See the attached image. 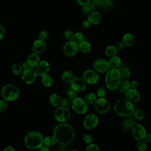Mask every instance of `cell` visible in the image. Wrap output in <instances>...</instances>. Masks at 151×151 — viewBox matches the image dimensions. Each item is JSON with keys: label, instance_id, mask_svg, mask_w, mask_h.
I'll use <instances>...</instances> for the list:
<instances>
[{"label": "cell", "instance_id": "cell-31", "mask_svg": "<svg viewBox=\"0 0 151 151\" xmlns=\"http://www.w3.org/2000/svg\"><path fill=\"white\" fill-rule=\"evenodd\" d=\"M11 70L13 74L16 76H19L22 74L23 71V68L22 65H20L18 63H14L11 67Z\"/></svg>", "mask_w": 151, "mask_h": 151}, {"label": "cell", "instance_id": "cell-3", "mask_svg": "<svg viewBox=\"0 0 151 151\" xmlns=\"http://www.w3.org/2000/svg\"><path fill=\"white\" fill-rule=\"evenodd\" d=\"M44 137L38 131H31L25 136L24 142L25 146L29 149H38L43 145Z\"/></svg>", "mask_w": 151, "mask_h": 151}, {"label": "cell", "instance_id": "cell-40", "mask_svg": "<svg viewBox=\"0 0 151 151\" xmlns=\"http://www.w3.org/2000/svg\"><path fill=\"white\" fill-rule=\"evenodd\" d=\"M67 96H68V98L71 100V101L74 99H75L76 97H77V92L75 91L74 90H73L71 88H69L68 90L67 91Z\"/></svg>", "mask_w": 151, "mask_h": 151}, {"label": "cell", "instance_id": "cell-2", "mask_svg": "<svg viewBox=\"0 0 151 151\" xmlns=\"http://www.w3.org/2000/svg\"><path fill=\"white\" fill-rule=\"evenodd\" d=\"M114 111L120 116L127 117L133 114L134 109L133 103L127 99H118L113 105Z\"/></svg>", "mask_w": 151, "mask_h": 151}, {"label": "cell", "instance_id": "cell-47", "mask_svg": "<svg viewBox=\"0 0 151 151\" xmlns=\"http://www.w3.org/2000/svg\"><path fill=\"white\" fill-rule=\"evenodd\" d=\"M124 46L125 45L123 43L122 41V42H118L116 44V45H115V47H116V48L117 51H122V50H123L124 49Z\"/></svg>", "mask_w": 151, "mask_h": 151}, {"label": "cell", "instance_id": "cell-11", "mask_svg": "<svg viewBox=\"0 0 151 151\" xmlns=\"http://www.w3.org/2000/svg\"><path fill=\"white\" fill-rule=\"evenodd\" d=\"M71 88L76 92L81 93L84 91L86 88V82L82 77H74L70 83Z\"/></svg>", "mask_w": 151, "mask_h": 151}, {"label": "cell", "instance_id": "cell-38", "mask_svg": "<svg viewBox=\"0 0 151 151\" xmlns=\"http://www.w3.org/2000/svg\"><path fill=\"white\" fill-rule=\"evenodd\" d=\"M120 75L121 77L124 78H126L127 77H129L130 75V71L128 68L126 67H124L121 68V70H120Z\"/></svg>", "mask_w": 151, "mask_h": 151}, {"label": "cell", "instance_id": "cell-49", "mask_svg": "<svg viewBox=\"0 0 151 151\" xmlns=\"http://www.w3.org/2000/svg\"><path fill=\"white\" fill-rule=\"evenodd\" d=\"M76 1L80 5L82 6L87 5L90 2V0H76Z\"/></svg>", "mask_w": 151, "mask_h": 151}, {"label": "cell", "instance_id": "cell-57", "mask_svg": "<svg viewBox=\"0 0 151 151\" xmlns=\"http://www.w3.org/2000/svg\"></svg>", "mask_w": 151, "mask_h": 151}, {"label": "cell", "instance_id": "cell-39", "mask_svg": "<svg viewBox=\"0 0 151 151\" xmlns=\"http://www.w3.org/2000/svg\"><path fill=\"white\" fill-rule=\"evenodd\" d=\"M83 140L87 144H91L93 142V137L90 134L86 133L83 136Z\"/></svg>", "mask_w": 151, "mask_h": 151}, {"label": "cell", "instance_id": "cell-25", "mask_svg": "<svg viewBox=\"0 0 151 151\" xmlns=\"http://www.w3.org/2000/svg\"><path fill=\"white\" fill-rule=\"evenodd\" d=\"M74 78V75L71 71L65 70L61 74V79L63 81L69 83H71V81Z\"/></svg>", "mask_w": 151, "mask_h": 151}, {"label": "cell", "instance_id": "cell-46", "mask_svg": "<svg viewBox=\"0 0 151 151\" xmlns=\"http://www.w3.org/2000/svg\"><path fill=\"white\" fill-rule=\"evenodd\" d=\"M8 107V103L7 101L4 99L0 100V112L4 111Z\"/></svg>", "mask_w": 151, "mask_h": 151}, {"label": "cell", "instance_id": "cell-55", "mask_svg": "<svg viewBox=\"0 0 151 151\" xmlns=\"http://www.w3.org/2000/svg\"><path fill=\"white\" fill-rule=\"evenodd\" d=\"M3 151H16L15 149H14V147H13L12 146H8L5 147Z\"/></svg>", "mask_w": 151, "mask_h": 151}, {"label": "cell", "instance_id": "cell-10", "mask_svg": "<svg viewBox=\"0 0 151 151\" xmlns=\"http://www.w3.org/2000/svg\"><path fill=\"white\" fill-rule=\"evenodd\" d=\"M78 51V44L73 41H68L63 47V51L64 54L68 57H72L75 55Z\"/></svg>", "mask_w": 151, "mask_h": 151}, {"label": "cell", "instance_id": "cell-32", "mask_svg": "<svg viewBox=\"0 0 151 151\" xmlns=\"http://www.w3.org/2000/svg\"><path fill=\"white\" fill-rule=\"evenodd\" d=\"M41 83L45 87H50L53 83V79L50 76L47 74L42 77Z\"/></svg>", "mask_w": 151, "mask_h": 151}, {"label": "cell", "instance_id": "cell-26", "mask_svg": "<svg viewBox=\"0 0 151 151\" xmlns=\"http://www.w3.org/2000/svg\"><path fill=\"white\" fill-rule=\"evenodd\" d=\"M135 125V122L133 119H128L125 120L122 124V129L125 131H129Z\"/></svg>", "mask_w": 151, "mask_h": 151}, {"label": "cell", "instance_id": "cell-30", "mask_svg": "<svg viewBox=\"0 0 151 151\" xmlns=\"http://www.w3.org/2000/svg\"><path fill=\"white\" fill-rule=\"evenodd\" d=\"M117 50L115 45H109L106 47L104 51L105 54L109 57L116 55V54H117Z\"/></svg>", "mask_w": 151, "mask_h": 151}, {"label": "cell", "instance_id": "cell-8", "mask_svg": "<svg viewBox=\"0 0 151 151\" xmlns=\"http://www.w3.org/2000/svg\"><path fill=\"white\" fill-rule=\"evenodd\" d=\"M37 76L38 75L34 68L32 67H28L24 69L21 74V78L25 83L31 84L35 82Z\"/></svg>", "mask_w": 151, "mask_h": 151}, {"label": "cell", "instance_id": "cell-34", "mask_svg": "<svg viewBox=\"0 0 151 151\" xmlns=\"http://www.w3.org/2000/svg\"><path fill=\"white\" fill-rule=\"evenodd\" d=\"M83 39H84V36H83V34L81 32H74L72 41H73L74 42H75L78 44L80 42H81L82 41H83Z\"/></svg>", "mask_w": 151, "mask_h": 151}, {"label": "cell", "instance_id": "cell-14", "mask_svg": "<svg viewBox=\"0 0 151 151\" xmlns=\"http://www.w3.org/2000/svg\"><path fill=\"white\" fill-rule=\"evenodd\" d=\"M93 67L97 72L100 73H106L110 69L108 61L103 58L96 60L93 63Z\"/></svg>", "mask_w": 151, "mask_h": 151}, {"label": "cell", "instance_id": "cell-42", "mask_svg": "<svg viewBox=\"0 0 151 151\" xmlns=\"http://www.w3.org/2000/svg\"><path fill=\"white\" fill-rule=\"evenodd\" d=\"M106 94V90L104 87H100L97 90V96L99 97H104Z\"/></svg>", "mask_w": 151, "mask_h": 151}, {"label": "cell", "instance_id": "cell-17", "mask_svg": "<svg viewBox=\"0 0 151 151\" xmlns=\"http://www.w3.org/2000/svg\"><path fill=\"white\" fill-rule=\"evenodd\" d=\"M46 47V44L45 41L41 40L39 38L35 40L32 45V52L37 54H40L44 52Z\"/></svg>", "mask_w": 151, "mask_h": 151}, {"label": "cell", "instance_id": "cell-53", "mask_svg": "<svg viewBox=\"0 0 151 151\" xmlns=\"http://www.w3.org/2000/svg\"><path fill=\"white\" fill-rule=\"evenodd\" d=\"M91 24L90 23V22L87 19V20H85L83 22H82V26L84 28H88L90 26Z\"/></svg>", "mask_w": 151, "mask_h": 151}, {"label": "cell", "instance_id": "cell-7", "mask_svg": "<svg viewBox=\"0 0 151 151\" xmlns=\"http://www.w3.org/2000/svg\"><path fill=\"white\" fill-rule=\"evenodd\" d=\"M94 107L98 113L104 114L107 113L110 110L111 105L107 99L104 97H101L96 99L94 103Z\"/></svg>", "mask_w": 151, "mask_h": 151}, {"label": "cell", "instance_id": "cell-18", "mask_svg": "<svg viewBox=\"0 0 151 151\" xmlns=\"http://www.w3.org/2000/svg\"><path fill=\"white\" fill-rule=\"evenodd\" d=\"M125 95L126 99L132 103H136L140 99V94L136 89L129 88L125 93Z\"/></svg>", "mask_w": 151, "mask_h": 151}, {"label": "cell", "instance_id": "cell-33", "mask_svg": "<svg viewBox=\"0 0 151 151\" xmlns=\"http://www.w3.org/2000/svg\"><path fill=\"white\" fill-rule=\"evenodd\" d=\"M56 143V140L55 139V138L52 136H46L44 138L43 140V143L44 144V145L50 147V146H54Z\"/></svg>", "mask_w": 151, "mask_h": 151}, {"label": "cell", "instance_id": "cell-16", "mask_svg": "<svg viewBox=\"0 0 151 151\" xmlns=\"http://www.w3.org/2000/svg\"><path fill=\"white\" fill-rule=\"evenodd\" d=\"M132 133L133 137L137 140L143 139L146 134L145 128L140 124L134 125L132 129Z\"/></svg>", "mask_w": 151, "mask_h": 151}, {"label": "cell", "instance_id": "cell-5", "mask_svg": "<svg viewBox=\"0 0 151 151\" xmlns=\"http://www.w3.org/2000/svg\"><path fill=\"white\" fill-rule=\"evenodd\" d=\"M1 95L2 99L7 101H13L19 97V89L14 84H8L2 88Z\"/></svg>", "mask_w": 151, "mask_h": 151}, {"label": "cell", "instance_id": "cell-6", "mask_svg": "<svg viewBox=\"0 0 151 151\" xmlns=\"http://www.w3.org/2000/svg\"><path fill=\"white\" fill-rule=\"evenodd\" d=\"M72 109L78 114H84L88 110L87 103L81 97H76L71 101Z\"/></svg>", "mask_w": 151, "mask_h": 151}, {"label": "cell", "instance_id": "cell-50", "mask_svg": "<svg viewBox=\"0 0 151 151\" xmlns=\"http://www.w3.org/2000/svg\"><path fill=\"white\" fill-rule=\"evenodd\" d=\"M138 87V83L136 80H132L131 82H130V87L131 88L136 89Z\"/></svg>", "mask_w": 151, "mask_h": 151}, {"label": "cell", "instance_id": "cell-24", "mask_svg": "<svg viewBox=\"0 0 151 151\" xmlns=\"http://www.w3.org/2000/svg\"><path fill=\"white\" fill-rule=\"evenodd\" d=\"M78 50L83 53L88 52L91 50V44L87 41H82L78 44Z\"/></svg>", "mask_w": 151, "mask_h": 151}, {"label": "cell", "instance_id": "cell-52", "mask_svg": "<svg viewBox=\"0 0 151 151\" xmlns=\"http://www.w3.org/2000/svg\"><path fill=\"white\" fill-rule=\"evenodd\" d=\"M143 139H145V141L146 143H151V134L150 133L146 134Z\"/></svg>", "mask_w": 151, "mask_h": 151}, {"label": "cell", "instance_id": "cell-1", "mask_svg": "<svg viewBox=\"0 0 151 151\" xmlns=\"http://www.w3.org/2000/svg\"><path fill=\"white\" fill-rule=\"evenodd\" d=\"M53 137L56 142L62 146L70 144L75 137V132L73 127L69 124L61 123L57 124L53 130Z\"/></svg>", "mask_w": 151, "mask_h": 151}, {"label": "cell", "instance_id": "cell-23", "mask_svg": "<svg viewBox=\"0 0 151 151\" xmlns=\"http://www.w3.org/2000/svg\"><path fill=\"white\" fill-rule=\"evenodd\" d=\"M108 63H109L110 68H117L122 63V60L117 55H114L110 57V58L108 61Z\"/></svg>", "mask_w": 151, "mask_h": 151}, {"label": "cell", "instance_id": "cell-44", "mask_svg": "<svg viewBox=\"0 0 151 151\" xmlns=\"http://www.w3.org/2000/svg\"><path fill=\"white\" fill-rule=\"evenodd\" d=\"M48 37V32L45 30H42L38 34V38L41 40L45 41V40L47 39Z\"/></svg>", "mask_w": 151, "mask_h": 151}, {"label": "cell", "instance_id": "cell-13", "mask_svg": "<svg viewBox=\"0 0 151 151\" xmlns=\"http://www.w3.org/2000/svg\"><path fill=\"white\" fill-rule=\"evenodd\" d=\"M98 122V117L95 114H88L84 119L83 126L87 129H93L97 126Z\"/></svg>", "mask_w": 151, "mask_h": 151}, {"label": "cell", "instance_id": "cell-15", "mask_svg": "<svg viewBox=\"0 0 151 151\" xmlns=\"http://www.w3.org/2000/svg\"><path fill=\"white\" fill-rule=\"evenodd\" d=\"M50 64L46 60H42L40 61L38 64L35 66V71L37 75L42 77L48 74L50 71Z\"/></svg>", "mask_w": 151, "mask_h": 151}, {"label": "cell", "instance_id": "cell-36", "mask_svg": "<svg viewBox=\"0 0 151 151\" xmlns=\"http://www.w3.org/2000/svg\"><path fill=\"white\" fill-rule=\"evenodd\" d=\"M113 6L112 0H103L101 7L104 10H110Z\"/></svg>", "mask_w": 151, "mask_h": 151}, {"label": "cell", "instance_id": "cell-22", "mask_svg": "<svg viewBox=\"0 0 151 151\" xmlns=\"http://www.w3.org/2000/svg\"><path fill=\"white\" fill-rule=\"evenodd\" d=\"M122 42L126 46H130L135 42V36L132 33L124 34L122 38Z\"/></svg>", "mask_w": 151, "mask_h": 151}, {"label": "cell", "instance_id": "cell-37", "mask_svg": "<svg viewBox=\"0 0 151 151\" xmlns=\"http://www.w3.org/2000/svg\"><path fill=\"white\" fill-rule=\"evenodd\" d=\"M133 114L134 118L137 120H142L145 117V113L141 109H136V110H134Z\"/></svg>", "mask_w": 151, "mask_h": 151}, {"label": "cell", "instance_id": "cell-43", "mask_svg": "<svg viewBox=\"0 0 151 151\" xmlns=\"http://www.w3.org/2000/svg\"><path fill=\"white\" fill-rule=\"evenodd\" d=\"M74 32L71 30H66L64 32V37L65 39L68 41H72Z\"/></svg>", "mask_w": 151, "mask_h": 151}, {"label": "cell", "instance_id": "cell-20", "mask_svg": "<svg viewBox=\"0 0 151 151\" xmlns=\"http://www.w3.org/2000/svg\"><path fill=\"white\" fill-rule=\"evenodd\" d=\"M101 19L100 14L96 11H93L90 12L87 16V20L90 22L91 24L96 25L99 24Z\"/></svg>", "mask_w": 151, "mask_h": 151}, {"label": "cell", "instance_id": "cell-19", "mask_svg": "<svg viewBox=\"0 0 151 151\" xmlns=\"http://www.w3.org/2000/svg\"><path fill=\"white\" fill-rule=\"evenodd\" d=\"M40 58L39 57V54L32 52L30 54L27 58L26 63L29 67H35V66L40 62Z\"/></svg>", "mask_w": 151, "mask_h": 151}, {"label": "cell", "instance_id": "cell-4", "mask_svg": "<svg viewBox=\"0 0 151 151\" xmlns=\"http://www.w3.org/2000/svg\"><path fill=\"white\" fill-rule=\"evenodd\" d=\"M121 80L122 77L119 69L111 68L106 72L105 76V83L106 87L109 90L113 91L117 89Z\"/></svg>", "mask_w": 151, "mask_h": 151}, {"label": "cell", "instance_id": "cell-29", "mask_svg": "<svg viewBox=\"0 0 151 151\" xmlns=\"http://www.w3.org/2000/svg\"><path fill=\"white\" fill-rule=\"evenodd\" d=\"M97 99L96 95L92 92L87 93L84 96V100L88 104H93Z\"/></svg>", "mask_w": 151, "mask_h": 151}, {"label": "cell", "instance_id": "cell-51", "mask_svg": "<svg viewBox=\"0 0 151 151\" xmlns=\"http://www.w3.org/2000/svg\"><path fill=\"white\" fill-rule=\"evenodd\" d=\"M91 2L96 6H101L103 0H92Z\"/></svg>", "mask_w": 151, "mask_h": 151}, {"label": "cell", "instance_id": "cell-54", "mask_svg": "<svg viewBox=\"0 0 151 151\" xmlns=\"http://www.w3.org/2000/svg\"><path fill=\"white\" fill-rule=\"evenodd\" d=\"M38 151H50L48 147L45 145H42L40 148H38Z\"/></svg>", "mask_w": 151, "mask_h": 151}, {"label": "cell", "instance_id": "cell-12", "mask_svg": "<svg viewBox=\"0 0 151 151\" xmlns=\"http://www.w3.org/2000/svg\"><path fill=\"white\" fill-rule=\"evenodd\" d=\"M82 78L86 83L90 84H94L99 81V76L96 71L88 69L83 72Z\"/></svg>", "mask_w": 151, "mask_h": 151}, {"label": "cell", "instance_id": "cell-9", "mask_svg": "<svg viewBox=\"0 0 151 151\" xmlns=\"http://www.w3.org/2000/svg\"><path fill=\"white\" fill-rule=\"evenodd\" d=\"M70 117L71 113L68 108L59 106L54 111V117L60 122L64 123L70 119Z\"/></svg>", "mask_w": 151, "mask_h": 151}, {"label": "cell", "instance_id": "cell-41", "mask_svg": "<svg viewBox=\"0 0 151 151\" xmlns=\"http://www.w3.org/2000/svg\"><path fill=\"white\" fill-rule=\"evenodd\" d=\"M86 151H100V149L97 145L92 143L87 146Z\"/></svg>", "mask_w": 151, "mask_h": 151}, {"label": "cell", "instance_id": "cell-45", "mask_svg": "<svg viewBox=\"0 0 151 151\" xmlns=\"http://www.w3.org/2000/svg\"><path fill=\"white\" fill-rule=\"evenodd\" d=\"M61 105L64 107L68 108L71 105V100H70L68 98H64L62 99Z\"/></svg>", "mask_w": 151, "mask_h": 151}, {"label": "cell", "instance_id": "cell-28", "mask_svg": "<svg viewBox=\"0 0 151 151\" xmlns=\"http://www.w3.org/2000/svg\"><path fill=\"white\" fill-rule=\"evenodd\" d=\"M96 8V6L91 1H90L87 5L83 6L81 9V12L84 15L89 14L90 12L94 11Z\"/></svg>", "mask_w": 151, "mask_h": 151}, {"label": "cell", "instance_id": "cell-56", "mask_svg": "<svg viewBox=\"0 0 151 151\" xmlns=\"http://www.w3.org/2000/svg\"><path fill=\"white\" fill-rule=\"evenodd\" d=\"M70 151H79V150H76V149H73V150H70Z\"/></svg>", "mask_w": 151, "mask_h": 151}, {"label": "cell", "instance_id": "cell-27", "mask_svg": "<svg viewBox=\"0 0 151 151\" xmlns=\"http://www.w3.org/2000/svg\"><path fill=\"white\" fill-rule=\"evenodd\" d=\"M118 88L122 93H125L130 88V81L125 78L122 80Z\"/></svg>", "mask_w": 151, "mask_h": 151}, {"label": "cell", "instance_id": "cell-48", "mask_svg": "<svg viewBox=\"0 0 151 151\" xmlns=\"http://www.w3.org/2000/svg\"><path fill=\"white\" fill-rule=\"evenodd\" d=\"M5 34V27L0 24V40H2Z\"/></svg>", "mask_w": 151, "mask_h": 151}, {"label": "cell", "instance_id": "cell-21", "mask_svg": "<svg viewBox=\"0 0 151 151\" xmlns=\"http://www.w3.org/2000/svg\"><path fill=\"white\" fill-rule=\"evenodd\" d=\"M62 99L60 95L56 93H53L50 95L49 98V102L54 107H57L60 106L61 104Z\"/></svg>", "mask_w": 151, "mask_h": 151}, {"label": "cell", "instance_id": "cell-35", "mask_svg": "<svg viewBox=\"0 0 151 151\" xmlns=\"http://www.w3.org/2000/svg\"><path fill=\"white\" fill-rule=\"evenodd\" d=\"M147 144L145 141V140H140L137 143L136 149L138 151H145L147 149Z\"/></svg>", "mask_w": 151, "mask_h": 151}]
</instances>
